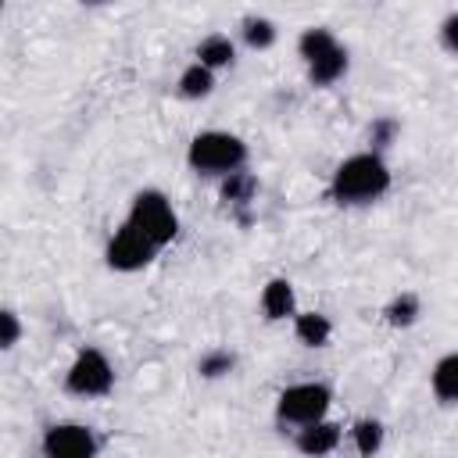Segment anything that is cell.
<instances>
[{"label": "cell", "mask_w": 458, "mask_h": 458, "mask_svg": "<svg viewBox=\"0 0 458 458\" xmlns=\"http://www.w3.org/2000/svg\"><path fill=\"white\" fill-rule=\"evenodd\" d=\"M390 172L379 154H354L333 172V197L340 204H369L386 193Z\"/></svg>", "instance_id": "obj_1"}, {"label": "cell", "mask_w": 458, "mask_h": 458, "mask_svg": "<svg viewBox=\"0 0 458 458\" xmlns=\"http://www.w3.org/2000/svg\"><path fill=\"white\" fill-rule=\"evenodd\" d=\"M243 161H247V147H243V140L233 136V132L211 129V132L193 136V143H190V165H193L197 172H204V175H229V172H236Z\"/></svg>", "instance_id": "obj_2"}, {"label": "cell", "mask_w": 458, "mask_h": 458, "mask_svg": "<svg viewBox=\"0 0 458 458\" xmlns=\"http://www.w3.org/2000/svg\"><path fill=\"white\" fill-rule=\"evenodd\" d=\"M129 225H136L150 243L165 247V243L175 236V229H179V218H175L172 204H168L157 190H143V193H136V200H132Z\"/></svg>", "instance_id": "obj_3"}, {"label": "cell", "mask_w": 458, "mask_h": 458, "mask_svg": "<svg viewBox=\"0 0 458 458\" xmlns=\"http://www.w3.org/2000/svg\"><path fill=\"white\" fill-rule=\"evenodd\" d=\"M329 408V386L322 383H297V386H286L279 394V419L283 422H293V426H308V422H318Z\"/></svg>", "instance_id": "obj_4"}, {"label": "cell", "mask_w": 458, "mask_h": 458, "mask_svg": "<svg viewBox=\"0 0 458 458\" xmlns=\"http://www.w3.org/2000/svg\"><path fill=\"white\" fill-rule=\"evenodd\" d=\"M111 383H114L111 361L100 351H93V347L79 351L72 369H68V376H64V386L72 394H79V397H100V394L111 390Z\"/></svg>", "instance_id": "obj_5"}, {"label": "cell", "mask_w": 458, "mask_h": 458, "mask_svg": "<svg viewBox=\"0 0 458 458\" xmlns=\"http://www.w3.org/2000/svg\"><path fill=\"white\" fill-rule=\"evenodd\" d=\"M154 250H157V243H150L136 225L125 222L107 243V265L118 272H136L154 258Z\"/></svg>", "instance_id": "obj_6"}, {"label": "cell", "mask_w": 458, "mask_h": 458, "mask_svg": "<svg viewBox=\"0 0 458 458\" xmlns=\"http://www.w3.org/2000/svg\"><path fill=\"white\" fill-rule=\"evenodd\" d=\"M43 454L47 458H89L97 454V437L89 426L61 422L43 433Z\"/></svg>", "instance_id": "obj_7"}, {"label": "cell", "mask_w": 458, "mask_h": 458, "mask_svg": "<svg viewBox=\"0 0 458 458\" xmlns=\"http://www.w3.org/2000/svg\"><path fill=\"white\" fill-rule=\"evenodd\" d=\"M340 444V426L336 422H308L301 433H297V451L304 454H329L333 447Z\"/></svg>", "instance_id": "obj_8"}, {"label": "cell", "mask_w": 458, "mask_h": 458, "mask_svg": "<svg viewBox=\"0 0 458 458\" xmlns=\"http://www.w3.org/2000/svg\"><path fill=\"white\" fill-rule=\"evenodd\" d=\"M433 394L444 404H458V351L454 354H444L433 365Z\"/></svg>", "instance_id": "obj_9"}, {"label": "cell", "mask_w": 458, "mask_h": 458, "mask_svg": "<svg viewBox=\"0 0 458 458\" xmlns=\"http://www.w3.org/2000/svg\"><path fill=\"white\" fill-rule=\"evenodd\" d=\"M344 72H347V50H344V47H333L329 54H322L318 61L308 64V79H311L315 86H329V82H336Z\"/></svg>", "instance_id": "obj_10"}, {"label": "cell", "mask_w": 458, "mask_h": 458, "mask_svg": "<svg viewBox=\"0 0 458 458\" xmlns=\"http://www.w3.org/2000/svg\"><path fill=\"white\" fill-rule=\"evenodd\" d=\"M261 308H265V318H286L293 315V286L286 279H272L261 293Z\"/></svg>", "instance_id": "obj_11"}, {"label": "cell", "mask_w": 458, "mask_h": 458, "mask_svg": "<svg viewBox=\"0 0 458 458\" xmlns=\"http://www.w3.org/2000/svg\"><path fill=\"white\" fill-rule=\"evenodd\" d=\"M293 333H297V340H301V344H308V347H322V344L329 340L333 326H329V318H326V315H318V311H304V315H297Z\"/></svg>", "instance_id": "obj_12"}, {"label": "cell", "mask_w": 458, "mask_h": 458, "mask_svg": "<svg viewBox=\"0 0 458 458\" xmlns=\"http://www.w3.org/2000/svg\"><path fill=\"white\" fill-rule=\"evenodd\" d=\"M215 89V75H211V68L208 64H190L182 75H179V93L182 97H190V100H200V97H208Z\"/></svg>", "instance_id": "obj_13"}, {"label": "cell", "mask_w": 458, "mask_h": 458, "mask_svg": "<svg viewBox=\"0 0 458 458\" xmlns=\"http://www.w3.org/2000/svg\"><path fill=\"white\" fill-rule=\"evenodd\" d=\"M197 57H200V64H208V68H225V64H233L236 50H233V39H229V36H208V39H200Z\"/></svg>", "instance_id": "obj_14"}, {"label": "cell", "mask_w": 458, "mask_h": 458, "mask_svg": "<svg viewBox=\"0 0 458 458\" xmlns=\"http://www.w3.org/2000/svg\"><path fill=\"white\" fill-rule=\"evenodd\" d=\"M333 47H336V39H333L329 29H304L301 39H297V50H301V57H304L308 64L318 61L322 54H329Z\"/></svg>", "instance_id": "obj_15"}, {"label": "cell", "mask_w": 458, "mask_h": 458, "mask_svg": "<svg viewBox=\"0 0 458 458\" xmlns=\"http://www.w3.org/2000/svg\"><path fill=\"white\" fill-rule=\"evenodd\" d=\"M254 190H258V182H254V175L250 172H229L225 179H222V200L225 204H247L250 197H254Z\"/></svg>", "instance_id": "obj_16"}, {"label": "cell", "mask_w": 458, "mask_h": 458, "mask_svg": "<svg viewBox=\"0 0 458 458\" xmlns=\"http://www.w3.org/2000/svg\"><path fill=\"white\" fill-rule=\"evenodd\" d=\"M386 322L390 326H411L419 318V297L415 293H397L390 304H386Z\"/></svg>", "instance_id": "obj_17"}, {"label": "cell", "mask_w": 458, "mask_h": 458, "mask_svg": "<svg viewBox=\"0 0 458 458\" xmlns=\"http://www.w3.org/2000/svg\"><path fill=\"white\" fill-rule=\"evenodd\" d=\"M243 39H247V47H254V50H268V47L276 43V25H272L268 18H247V21H243Z\"/></svg>", "instance_id": "obj_18"}, {"label": "cell", "mask_w": 458, "mask_h": 458, "mask_svg": "<svg viewBox=\"0 0 458 458\" xmlns=\"http://www.w3.org/2000/svg\"><path fill=\"white\" fill-rule=\"evenodd\" d=\"M379 444H383V426H379L376 419H361V422H354V447H358L361 454L379 451Z\"/></svg>", "instance_id": "obj_19"}, {"label": "cell", "mask_w": 458, "mask_h": 458, "mask_svg": "<svg viewBox=\"0 0 458 458\" xmlns=\"http://www.w3.org/2000/svg\"><path fill=\"white\" fill-rule=\"evenodd\" d=\"M233 365H236V358L229 351H211V354L200 358V376L204 379H218V376L233 372Z\"/></svg>", "instance_id": "obj_20"}, {"label": "cell", "mask_w": 458, "mask_h": 458, "mask_svg": "<svg viewBox=\"0 0 458 458\" xmlns=\"http://www.w3.org/2000/svg\"><path fill=\"white\" fill-rule=\"evenodd\" d=\"M394 136H397V122H394V118H376L372 129H369V140H372L376 150H379V147H390Z\"/></svg>", "instance_id": "obj_21"}, {"label": "cell", "mask_w": 458, "mask_h": 458, "mask_svg": "<svg viewBox=\"0 0 458 458\" xmlns=\"http://www.w3.org/2000/svg\"><path fill=\"white\" fill-rule=\"evenodd\" d=\"M0 326H4V336H0V344H4V347H14V344H18V336H21L18 315H14V311H4V315H0Z\"/></svg>", "instance_id": "obj_22"}, {"label": "cell", "mask_w": 458, "mask_h": 458, "mask_svg": "<svg viewBox=\"0 0 458 458\" xmlns=\"http://www.w3.org/2000/svg\"><path fill=\"white\" fill-rule=\"evenodd\" d=\"M440 39H444L447 50L458 54V14H447V18H444V25H440Z\"/></svg>", "instance_id": "obj_23"}, {"label": "cell", "mask_w": 458, "mask_h": 458, "mask_svg": "<svg viewBox=\"0 0 458 458\" xmlns=\"http://www.w3.org/2000/svg\"><path fill=\"white\" fill-rule=\"evenodd\" d=\"M82 4H89V7H97V4H107V0H82Z\"/></svg>", "instance_id": "obj_24"}]
</instances>
